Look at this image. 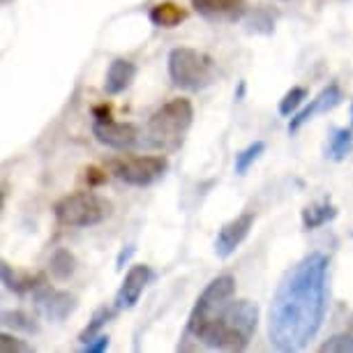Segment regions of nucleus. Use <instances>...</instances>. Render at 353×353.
Returning <instances> with one entry per match:
<instances>
[{
  "mask_svg": "<svg viewBox=\"0 0 353 353\" xmlns=\"http://www.w3.org/2000/svg\"><path fill=\"white\" fill-rule=\"evenodd\" d=\"M328 307V256L312 252L279 282L268 312V337L277 351H303L321 330Z\"/></svg>",
  "mask_w": 353,
  "mask_h": 353,
  "instance_id": "obj_1",
  "label": "nucleus"
},
{
  "mask_svg": "<svg viewBox=\"0 0 353 353\" xmlns=\"http://www.w3.org/2000/svg\"><path fill=\"white\" fill-rule=\"evenodd\" d=\"M236 279L219 275L196 298L190 314L188 332L208 349L243 351L248 349L259 325V307L250 301H233Z\"/></svg>",
  "mask_w": 353,
  "mask_h": 353,
  "instance_id": "obj_2",
  "label": "nucleus"
},
{
  "mask_svg": "<svg viewBox=\"0 0 353 353\" xmlns=\"http://www.w3.org/2000/svg\"><path fill=\"white\" fill-rule=\"evenodd\" d=\"M194 121V106L190 99L176 97L152 113L148 121V141L155 148H176L183 141L185 132Z\"/></svg>",
  "mask_w": 353,
  "mask_h": 353,
  "instance_id": "obj_3",
  "label": "nucleus"
},
{
  "mask_svg": "<svg viewBox=\"0 0 353 353\" xmlns=\"http://www.w3.org/2000/svg\"><path fill=\"white\" fill-rule=\"evenodd\" d=\"M169 77L178 88L185 90H203L215 81V63L210 56L188 49V46H178L169 53Z\"/></svg>",
  "mask_w": 353,
  "mask_h": 353,
  "instance_id": "obj_4",
  "label": "nucleus"
},
{
  "mask_svg": "<svg viewBox=\"0 0 353 353\" xmlns=\"http://www.w3.org/2000/svg\"><path fill=\"white\" fill-rule=\"evenodd\" d=\"M58 224L72 226V229H83V226H95L104 222L111 212V203L95 192H74V194L63 196L53 205Z\"/></svg>",
  "mask_w": 353,
  "mask_h": 353,
  "instance_id": "obj_5",
  "label": "nucleus"
},
{
  "mask_svg": "<svg viewBox=\"0 0 353 353\" xmlns=\"http://www.w3.org/2000/svg\"><path fill=\"white\" fill-rule=\"evenodd\" d=\"M169 162L162 155H141V157H125L111 164V171L118 181L132 188H148L164 176Z\"/></svg>",
  "mask_w": 353,
  "mask_h": 353,
  "instance_id": "obj_6",
  "label": "nucleus"
},
{
  "mask_svg": "<svg viewBox=\"0 0 353 353\" xmlns=\"http://www.w3.org/2000/svg\"><path fill=\"white\" fill-rule=\"evenodd\" d=\"M32 301H35L39 314L49 319V321H63L77 310V298L72 293L53 289L49 284L37 286L35 293H32Z\"/></svg>",
  "mask_w": 353,
  "mask_h": 353,
  "instance_id": "obj_7",
  "label": "nucleus"
},
{
  "mask_svg": "<svg viewBox=\"0 0 353 353\" xmlns=\"http://www.w3.org/2000/svg\"><path fill=\"white\" fill-rule=\"evenodd\" d=\"M92 134L99 143L109 145L113 150H128L139 143V130L132 123H116L113 118L109 121H95Z\"/></svg>",
  "mask_w": 353,
  "mask_h": 353,
  "instance_id": "obj_8",
  "label": "nucleus"
},
{
  "mask_svg": "<svg viewBox=\"0 0 353 353\" xmlns=\"http://www.w3.org/2000/svg\"><path fill=\"white\" fill-rule=\"evenodd\" d=\"M152 277H155V272H152L150 265L145 263H139V265H132L128 270V275H125L121 289L116 293V310H132L137 307L139 298L143 296L145 286L152 282Z\"/></svg>",
  "mask_w": 353,
  "mask_h": 353,
  "instance_id": "obj_9",
  "label": "nucleus"
},
{
  "mask_svg": "<svg viewBox=\"0 0 353 353\" xmlns=\"http://www.w3.org/2000/svg\"><path fill=\"white\" fill-rule=\"evenodd\" d=\"M252 226H254V215L252 212H243L236 219L226 222L215 238V254L219 259H229L233 252L241 248L245 238L250 236Z\"/></svg>",
  "mask_w": 353,
  "mask_h": 353,
  "instance_id": "obj_10",
  "label": "nucleus"
},
{
  "mask_svg": "<svg viewBox=\"0 0 353 353\" xmlns=\"http://www.w3.org/2000/svg\"><path fill=\"white\" fill-rule=\"evenodd\" d=\"M342 99H344V95H342V90H339V85L337 83H330L328 88H323L319 95L312 99V102L305 106L303 111H298L296 116L291 118V123H289V132H298L303 128L305 123H310L312 118L314 116H319V113H328V111H332L335 106H339L342 104Z\"/></svg>",
  "mask_w": 353,
  "mask_h": 353,
  "instance_id": "obj_11",
  "label": "nucleus"
},
{
  "mask_svg": "<svg viewBox=\"0 0 353 353\" xmlns=\"http://www.w3.org/2000/svg\"><path fill=\"white\" fill-rule=\"evenodd\" d=\"M192 8L210 21H238L248 12L245 0H192Z\"/></svg>",
  "mask_w": 353,
  "mask_h": 353,
  "instance_id": "obj_12",
  "label": "nucleus"
},
{
  "mask_svg": "<svg viewBox=\"0 0 353 353\" xmlns=\"http://www.w3.org/2000/svg\"><path fill=\"white\" fill-rule=\"evenodd\" d=\"M137 77V65L132 61H125V58H116L109 70H106V81H104V90L106 95H121L132 85Z\"/></svg>",
  "mask_w": 353,
  "mask_h": 353,
  "instance_id": "obj_13",
  "label": "nucleus"
},
{
  "mask_svg": "<svg viewBox=\"0 0 353 353\" xmlns=\"http://www.w3.org/2000/svg\"><path fill=\"white\" fill-rule=\"evenodd\" d=\"M353 150V134L346 128H335L330 132L328 141H325V157L332 162H344Z\"/></svg>",
  "mask_w": 353,
  "mask_h": 353,
  "instance_id": "obj_14",
  "label": "nucleus"
},
{
  "mask_svg": "<svg viewBox=\"0 0 353 353\" xmlns=\"http://www.w3.org/2000/svg\"><path fill=\"white\" fill-rule=\"evenodd\" d=\"M185 19H188V12L178 8L176 3H157L150 10V21L159 28H176Z\"/></svg>",
  "mask_w": 353,
  "mask_h": 353,
  "instance_id": "obj_15",
  "label": "nucleus"
},
{
  "mask_svg": "<svg viewBox=\"0 0 353 353\" xmlns=\"http://www.w3.org/2000/svg\"><path fill=\"white\" fill-rule=\"evenodd\" d=\"M337 217V208L332 205L330 201H319V203H312L307 208L303 210V226L307 231H314L319 226L328 224L330 219Z\"/></svg>",
  "mask_w": 353,
  "mask_h": 353,
  "instance_id": "obj_16",
  "label": "nucleus"
},
{
  "mask_svg": "<svg viewBox=\"0 0 353 353\" xmlns=\"http://www.w3.org/2000/svg\"><path fill=\"white\" fill-rule=\"evenodd\" d=\"M3 282L8 286L10 291L14 293H26V291H35L37 286L44 284V277L42 275H21V272L12 270L8 263H3Z\"/></svg>",
  "mask_w": 353,
  "mask_h": 353,
  "instance_id": "obj_17",
  "label": "nucleus"
},
{
  "mask_svg": "<svg viewBox=\"0 0 353 353\" xmlns=\"http://www.w3.org/2000/svg\"><path fill=\"white\" fill-rule=\"evenodd\" d=\"M49 270L51 275L58 279V282H65V279H70L72 275H74L77 270V256L72 254L70 250H56L49 259Z\"/></svg>",
  "mask_w": 353,
  "mask_h": 353,
  "instance_id": "obj_18",
  "label": "nucleus"
},
{
  "mask_svg": "<svg viewBox=\"0 0 353 353\" xmlns=\"http://www.w3.org/2000/svg\"><path fill=\"white\" fill-rule=\"evenodd\" d=\"M265 152V143L263 141H254L250 143L248 148H243L241 152L236 155V162H233V169H236L238 176H245V173L250 171V166L256 162L259 157H261Z\"/></svg>",
  "mask_w": 353,
  "mask_h": 353,
  "instance_id": "obj_19",
  "label": "nucleus"
},
{
  "mask_svg": "<svg viewBox=\"0 0 353 353\" xmlns=\"http://www.w3.org/2000/svg\"><path fill=\"white\" fill-rule=\"evenodd\" d=\"M3 325L23 332H37V323L26 312H3Z\"/></svg>",
  "mask_w": 353,
  "mask_h": 353,
  "instance_id": "obj_20",
  "label": "nucleus"
},
{
  "mask_svg": "<svg viewBox=\"0 0 353 353\" xmlns=\"http://www.w3.org/2000/svg\"><path fill=\"white\" fill-rule=\"evenodd\" d=\"M319 351L321 353H353V335H349V332H337L328 342H323L319 346Z\"/></svg>",
  "mask_w": 353,
  "mask_h": 353,
  "instance_id": "obj_21",
  "label": "nucleus"
},
{
  "mask_svg": "<svg viewBox=\"0 0 353 353\" xmlns=\"http://www.w3.org/2000/svg\"><path fill=\"white\" fill-rule=\"evenodd\" d=\"M305 99H307V90L301 88V85H296V88H291L282 97V102H279V113H282V116H291L293 111L301 109V104Z\"/></svg>",
  "mask_w": 353,
  "mask_h": 353,
  "instance_id": "obj_22",
  "label": "nucleus"
},
{
  "mask_svg": "<svg viewBox=\"0 0 353 353\" xmlns=\"http://www.w3.org/2000/svg\"><path fill=\"white\" fill-rule=\"evenodd\" d=\"M109 319H111V312H109V310H106V307L97 310V312H95V316H92V321H90L88 325H85L83 332H81V335H79V339H81L83 344H88L90 339H95L97 332L104 328V325H106V321H109Z\"/></svg>",
  "mask_w": 353,
  "mask_h": 353,
  "instance_id": "obj_23",
  "label": "nucleus"
},
{
  "mask_svg": "<svg viewBox=\"0 0 353 353\" xmlns=\"http://www.w3.org/2000/svg\"><path fill=\"white\" fill-rule=\"evenodd\" d=\"M0 351L3 353H30L32 349L28 344H23L21 339H17V337H12L8 335V332H3V337H0Z\"/></svg>",
  "mask_w": 353,
  "mask_h": 353,
  "instance_id": "obj_24",
  "label": "nucleus"
},
{
  "mask_svg": "<svg viewBox=\"0 0 353 353\" xmlns=\"http://www.w3.org/2000/svg\"><path fill=\"white\" fill-rule=\"evenodd\" d=\"M109 349V337L106 335H99V337H95V339H90L88 344H85V353H102V351H106Z\"/></svg>",
  "mask_w": 353,
  "mask_h": 353,
  "instance_id": "obj_25",
  "label": "nucleus"
},
{
  "mask_svg": "<svg viewBox=\"0 0 353 353\" xmlns=\"http://www.w3.org/2000/svg\"><path fill=\"white\" fill-rule=\"evenodd\" d=\"M85 181H88V185H102L106 181V173L90 166V169H85Z\"/></svg>",
  "mask_w": 353,
  "mask_h": 353,
  "instance_id": "obj_26",
  "label": "nucleus"
},
{
  "mask_svg": "<svg viewBox=\"0 0 353 353\" xmlns=\"http://www.w3.org/2000/svg\"><path fill=\"white\" fill-rule=\"evenodd\" d=\"M92 113H95V121H109V118H113L109 106H97Z\"/></svg>",
  "mask_w": 353,
  "mask_h": 353,
  "instance_id": "obj_27",
  "label": "nucleus"
},
{
  "mask_svg": "<svg viewBox=\"0 0 353 353\" xmlns=\"http://www.w3.org/2000/svg\"><path fill=\"white\" fill-rule=\"evenodd\" d=\"M132 254H134V248H130L128 252H123L121 259H118V268H123V261H128V259H130Z\"/></svg>",
  "mask_w": 353,
  "mask_h": 353,
  "instance_id": "obj_28",
  "label": "nucleus"
}]
</instances>
